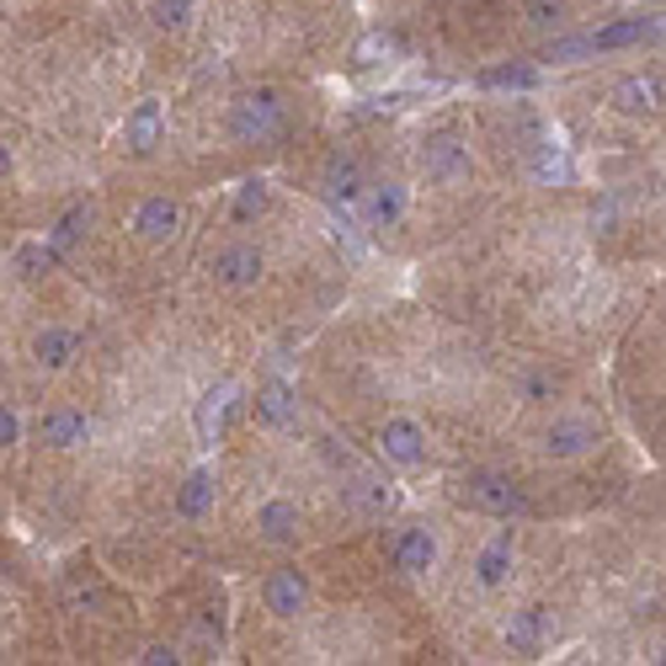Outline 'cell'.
Listing matches in <instances>:
<instances>
[{
	"mask_svg": "<svg viewBox=\"0 0 666 666\" xmlns=\"http://www.w3.org/2000/svg\"><path fill=\"white\" fill-rule=\"evenodd\" d=\"M645 38H666V16H629V22H607L587 38H560L554 60L571 64L581 54H613V49H629V43H645Z\"/></svg>",
	"mask_w": 666,
	"mask_h": 666,
	"instance_id": "1",
	"label": "cell"
},
{
	"mask_svg": "<svg viewBox=\"0 0 666 666\" xmlns=\"http://www.w3.org/2000/svg\"><path fill=\"white\" fill-rule=\"evenodd\" d=\"M283 128V97L278 91H245L241 102H235V113H230V133L241 139V144H261V139H272Z\"/></svg>",
	"mask_w": 666,
	"mask_h": 666,
	"instance_id": "2",
	"label": "cell"
},
{
	"mask_svg": "<svg viewBox=\"0 0 666 666\" xmlns=\"http://www.w3.org/2000/svg\"><path fill=\"white\" fill-rule=\"evenodd\" d=\"M459 496H464L470 507H481V512H496V517L523 512V490L507 481V475H496V470H475L470 481L459 485Z\"/></svg>",
	"mask_w": 666,
	"mask_h": 666,
	"instance_id": "3",
	"label": "cell"
},
{
	"mask_svg": "<svg viewBox=\"0 0 666 666\" xmlns=\"http://www.w3.org/2000/svg\"><path fill=\"white\" fill-rule=\"evenodd\" d=\"M379 453H384L389 464H400V470H417V464L426 459L422 422H411V417H389V422L379 426Z\"/></svg>",
	"mask_w": 666,
	"mask_h": 666,
	"instance_id": "4",
	"label": "cell"
},
{
	"mask_svg": "<svg viewBox=\"0 0 666 666\" xmlns=\"http://www.w3.org/2000/svg\"><path fill=\"white\" fill-rule=\"evenodd\" d=\"M422 171L443 187L464 182V177H470V150H464L453 133H432V139L422 144Z\"/></svg>",
	"mask_w": 666,
	"mask_h": 666,
	"instance_id": "5",
	"label": "cell"
},
{
	"mask_svg": "<svg viewBox=\"0 0 666 666\" xmlns=\"http://www.w3.org/2000/svg\"><path fill=\"white\" fill-rule=\"evenodd\" d=\"M177 225H182V208H177L171 197H144V203H139V214H133V235H139V241H150V245L171 241V235H177Z\"/></svg>",
	"mask_w": 666,
	"mask_h": 666,
	"instance_id": "6",
	"label": "cell"
},
{
	"mask_svg": "<svg viewBox=\"0 0 666 666\" xmlns=\"http://www.w3.org/2000/svg\"><path fill=\"white\" fill-rule=\"evenodd\" d=\"M592 443H598V426L587 417H560L545 432V453H554V459H581Z\"/></svg>",
	"mask_w": 666,
	"mask_h": 666,
	"instance_id": "7",
	"label": "cell"
},
{
	"mask_svg": "<svg viewBox=\"0 0 666 666\" xmlns=\"http://www.w3.org/2000/svg\"><path fill=\"white\" fill-rule=\"evenodd\" d=\"M256 534H261L267 545H294V539H299V507L283 501V496L261 501V507H256Z\"/></svg>",
	"mask_w": 666,
	"mask_h": 666,
	"instance_id": "8",
	"label": "cell"
},
{
	"mask_svg": "<svg viewBox=\"0 0 666 666\" xmlns=\"http://www.w3.org/2000/svg\"><path fill=\"white\" fill-rule=\"evenodd\" d=\"M235 384H214L203 400H197V411H192V426H197V437L203 443H219V432H225V417L235 411Z\"/></svg>",
	"mask_w": 666,
	"mask_h": 666,
	"instance_id": "9",
	"label": "cell"
},
{
	"mask_svg": "<svg viewBox=\"0 0 666 666\" xmlns=\"http://www.w3.org/2000/svg\"><path fill=\"white\" fill-rule=\"evenodd\" d=\"M214 278H219L225 289L256 283V278H261V251H256V245H225V251L214 256Z\"/></svg>",
	"mask_w": 666,
	"mask_h": 666,
	"instance_id": "10",
	"label": "cell"
},
{
	"mask_svg": "<svg viewBox=\"0 0 666 666\" xmlns=\"http://www.w3.org/2000/svg\"><path fill=\"white\" fill-rule=\"evenodd\" d=\"M261 598H267V613H278V618H299L309 587H304L299 571H272V576H267V587H261Z\"/></svg>",
	"mask_w": 666,
	"mask_h": 666,
	"instance_id": "11",
	"label": "cell"
},
{
	"mask_svg": "<svg viewBox=\"0 0 666 666\" xmlns=\"http://www.w3.org/2000/svg\"><path fill=\"white\" fill-rule=\"evenodd\" d=\"M432 560H437V539H432V528H406L400 534V545H395V565L406 571V576H426L432 571Z\"/></svg>",
	"mask_w": 666,
	"mask_h": 666,
	"instance_id": "12",
	"label": "cell"
},
{
	"mask_svg": "<svg viewBox=\"0 0 666 666\" xmlns=\"http://www.w3.org/2000/svg\"><path fill=\"white\" fill-rule=\"evenodd\" d=\"M161 128H166V118H161V102H139V107L128 113L123 139H128V150H133V155H150V150L161 144Z\"/></svg>",
	"mask_w": 666,
	"mask_h": 666,
	"instance_id": "13",
	"label": "cell"
},
{
	"mask_svg": "<svg viewBox=\"0 0 666 666\" xmlns=\"http://www.w3.org/2000/svg\"><path fill=\"white\" fill-rule=\"evenodd\" d=\"M363 214L373 230H389V225H400V214H406V192L395 182H379V187H363Z\"/></svg>",
	"mask_w": 666,
	"mask_h": 666,
	"instance_id": "14",
	"label": "cell"
},
{
	"mask_svg": "<svg viewBox=\"0 0 666 666\" xmlns=\"http://www.w3.org/2000/svg\"><path fill=\"white\" fill-rule=\"evenodd\" d=\"M256 411H261L272 426H294L299 422V400H294V389H289L283 379H267V384L256 389Z\"/></svg>",
	"mask_w": 666,
	"mask_h": 666,
	"instance_id": "15",
	"label": "cell"
},
{
	"mask_svg": "<svg viewBox=\"0 0 666 666\" xmlns=\"http://www.w3.org/2000/svg\"><path fill=\"white\" fill-rule=\"evenodd\" d=\"M613 102H618V113H656L662 107V86L651 75H624L613 86Z\"/></svg>",
	"mask_w": 666,
	"mask_h": 666,
	"instance_id": "16",
	"label": "cell"
},
{
	"mask_svg": "<svg viewBox=\"0 0 666 666\" xmlns=\"http://www.w3.org/2000/svg\"><path fill=\"white\" fill-rule=\"evenodd\" d=\"M75 353H80V336H75V331L49 325V331H38V336H33V358H38V368H69Z\"/></svg>",
	"mask_w": 666,
	"mask_h": 666,
	"instance_id": "17",
	"label": "cell"
},
{
	"mask_svg": "<svg viewBox=\"0 0 666 666\" xmlns=\"http://www.w3.org/2000/svg\"><path fill=\"white\" fill-rule=\"evenodd\" d=\"M86 432H91V422H86L80 411H49V417L38 422V437H43L49 448H75V443H86Z\"/></svg>",
	"mask_w": 666,
	"mask_h": 666,
	"instance_id": "18",
	"label": "cell"
},
{
	"mask_svg": "<svg viewBox=\"0 0 666 666\" xmlns=\"http://www.w3.org/2000/svg\"><path fill=\"white\" fill-rule=\"evenodd\" d=\"M539 640H545V613H539V607H523V613L507 618V645H512L517 656H534Z\"/></svg>",
	"mask_w": 666,
	"mask_h": 666,
	"instance_id": "19",
	"label": "cell"
},
{
	"mask_svg": "<svg viewBox=\"0 0 666 666\" xmlns=\"http://www.w3.org/2000/svg\"><path fill=\"white\" fill-rule=\"evenodd\" d=\"M325 197H331V203H342V208L363 203V177H358V166H353V161H331V166H325Z\"/></svg>",
	"mask_w": 666,
	"mask_h": 666,
	"instance_id": "20",
	"label": "cell"
},
{
	"mask_svg": "<svg viewBox=\"0 0 666 666\" xmlns=\"http://www.w3.org/2000/svg\"><path fill=\"white\" fill-rule=\"evenodd\" d=\"M485 91H534L539 86V69L534 64H496V69H481Z\"/></svg>",
	"mask_w": 666,
	"mask_h": 666,
	"instance_id": "21",
	"label": "cell"
},
{
	"mask_svg": "<svg viewBox=\"0 0 666 666\" xmlns=\"http://www.w3.org/2000/svg\"><path fill=\"white\" fill-rule=\"evenodd\" d=\"M214 507V470H192L182 485V496H177V512L182 517H203Z\"/></svg>",
	"mask_w": 666,
	"mask_h": 666,
	"instance_id": "22",
	"label": "cell"
},
{
	"mask_svg": "<svg viewBox=\"0 0 666 666\" xmlns=\"http://www.w3.org/2000/svg\"><path fill=\"white\" fill-rule=\"evenodd\" d=\"M347 496H353V507L363 512V517H384L389 512V501H395V490L384 481H373V475H363V481L347 485Z\"/></svg>",
	"mask_w": 666,
	"mask_h": 666,
	"instance_id": "23",
	"label": "cell"
},
{
	"mask_svg": "<svg viewBox=\"0 0 666 666\" xmlns=\"http://www.w3.org/2000/svg\"><path fill=\"white\" fill-rule=\"evenodd\" d=\"M507 571H512V539H496V545H485L481 560H475V576H481V587H501V581H507Z\"/></svg>",
	"mask_w": 666,
	"mask_h": 666,
	"instance_id": "24",
	"label": "cell"
},
{
	"mask_svg": "<svg viewBox=\"0 0 666 666\" xmlns=\"http://www.w3.org/2000/svg\"><path fill=\"white\" fill-rule=\"evenodd\" d=\"M86 230H91V208H86V203H75V208H69V214H60V225H54V235H49V245H54V251H69V245L80 241V235H86Z\"/></svg>",
	"mask_w": 666,
	"mask_h": 666,
	"instance_id": "25",
	"label": "cell"
},
{
	"mask_svg": "<svg viewBox=\"0 0 666 666\" xmlns=\"http://www.w3.org/2000/svg\"><path fill=\"white\" fill-rule=\"evenodd\" d=\"M54 261H60V251L49 241H33L16 251V272H22V278H43V272H54Z\"/></svg>",
	"mask_w": 666,
	"mask_h": 666,
	"instance_id": "26",
	"label": "cell"
},
{
	"mask_svg": "<svg viewBox=\"0 0 666 666\" xmlns=\"http://www.w3.org/2000/svg\"><path fill=\"white\" fill-rule=\"evenodd\" d=\"M267 197H272V192H267V182H261V177L241 182V192H235V219H241V225H251L256 214H267Z\"/></svg>",
	"mask_w": 666,
	"mask_h": 666,
	"instance_id": "27",
	"label": "cell"
},
{
	"mask_svg": "<svg viewBox=\"0 0 666 666\" xmlns=\"http://www.w3.org/2000/svg\"><path fill=\"white\" fill-rule=\"evenodd\" d=\"M389 54H395V38H384V33H368L363 43L353 49V60L358 64H384Z\"/></svg>",
	"mask_w": 666,
	"mask_h": 666,
	"instance_id": "28",
	"label": "cell"
},
{
	"mask_svg": "<svg viewBox=\"0 0 666 666\" xmlns=\"http://www.w3.org/2000/svg\"><path fill=\"white\" fill-rule=\"evenodd\" d=\"M528 22L534 27H560L565 22V5L560 0H528Z\"/></svg>",
	"mask_w": 666,
	"mask_h": 666,
	"instance_id": "29",
	"label": "cell"
},
{
	"mask_svg": "<svg viewBox=\"0 0 666 666\" xmlns=\"http://www.w3.org/2000/svg\"><path fill=\"white\" fill-rule=\"evenodd\" d=\"M187 11H192V0H155V22L161 27H182Z\"/></svg>",
	"mask_w": 666,
	"mask_h": 666,
	"instance_id": "30",
	"label": "cell"
},
{
	"mask_svg": "<svg viewBox=\"0 0 666 666\" xmlns=\"http://www.w3.org/2000/svg\"><path fill=\"white\" fill-rule=\"evenodd\" d=\"M534 166H539V177H545V182H560V177H565V155H560V150H539V161H534Z\"/></svg>",
	"mask_w": 666,
	"mask_h": 666,
	"instance_id": "31",
	"label": "cell"
},
{
	"mask_svg": "<svg viewBox=\"0 0 666 666\" xmlns=\"http://www.w3.org/2000/svg\"><path fill=\"white\" fill-rule=\"evenodd\" d=\"M523 395H528V400H554V379H549V373H528V379H523Z\"/></svg>",
	"mask_w": 666,
	"mask_h": 666,
	"instance_id": "32",
	"label": "cell"
},
{
	"mask_svg": "<svg viewBox=\"0 0 666 666\" xmlns=\"http://www.w3.org/2000/svg\"><path fill=\"white\" fill-rule=\"evenodd\" d=\"M11 443H22V422H16V411L0 406V448H11Z\"/></svg>",
	"mask_w": 666,
	"mask_h": 666,
	"instance_id": "33",
	"label": "cell"
},
{
	"mask_svg": "<svg viewBox=\"0 0 666 666\" xmlns=\"http://www.w3.org/2000/svg\"><path fill=\"white\" fill-rule=\"evenodd\" d=\"M139 662H144V666H177V662H182V656H177L171 645H150V651H144Z\"/></svg>",
	"mask_w": 666,
	"mask_h": 666,
	"instance_id": "34",
	"label": "cell"
},
{
	"mask_svg": "<svg viewBox=\"0 0 666 666\" xmlns=\"http://www.w3.org/2000/svg\"><path fill=\"white\" fill-rule=\"evenodd\" d=\"M5 171H11V150L0 144V177H5Z\"/></svg>",
	"mask_w": 666,
	"mask_h": 666,
	"instance_id": "35",
	"label": "cell"
},
{
	"mask_svg": "<svg viewBox=\"0 0 666 666\" xmlns=\"http://www.w3.org/2000/svg\"><path fill=\"white\" fill-rule=\"evenodd\" d=\"M656 662H662V666H666V651H662V656H656Z\"/></svg>",
	"mask_w": 666,
	"mask_h": 666,
	"instance_id": "36",
	"label": "cell"
},
{
	"mask_svg": "<svg viewBox=\"0 0 666 666\" xmlns=\"http://www.w3.org/2000/svg\"><path fill=\"white\" fill-rule=\"evenodd\" d=\"M0 373H5V368H0Z\"/></svg>",
	"mask_w": 666,
	"mask_h": 666,
	"instance_id": "37",
	"label": "cell"
}]
</instances>
